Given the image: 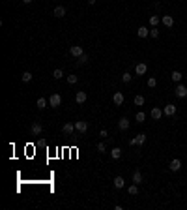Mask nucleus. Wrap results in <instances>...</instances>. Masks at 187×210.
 Here are the masks:
<instances>
[{"mask_svg": "<svg viewBox=\"0 0 187 210\" xmlns=\"http://www.w3.org/2000/svg\"><path fill=\"white\" fill-rule=\"evenodd\" d=\"M161 23H163L165 26H168V28H170L172 24H174V19H172L170 15H163V19H161Z\"/></svg>", "mask_w": 187, "mask_h": 210, "instance_id": "15", "label": "nucleus"}, {"mask_svg": "<svg viewBox=\"0 0 187 210\" xmlns=\"http://www.w3.org/2000/svg\"><path fill=\"white\" fill-rule=\"evenodd\" d=\"M135 139H137V145H144V143H146V135H144V133H139Z\"/></svg>", "mask_w": 187, "mask_h": 210, "instance_id": "24", "label": "nucleus"}, {"mask_svg": "<svg viewBox=\"0 0 187 210\" xmlns=\"http://www.w3.org/2000/svg\"><path fill=\"white\" fill-rule=\"evenodd\" d=\"M155 84H157V81H155L153 77H150V79H148V86H150V88H153Z\"/></svg>", "mask_w": 187, "mask_h": 210, "instance_id": "32", "label": "nucleus"}, {"mask_svg": "<svg viewBox=\"0 0 187 210\" xmlns=\"http://www.w3.org/2000/svg\"><path fill=\"white\" fill-rule=\"evenodd\" d=\"M123 186H125V180H123L122 176H116V178H114V188H116V190H122Z\"/></svg>", "mask_w": 187, "mask_h": 210, "instance_id": "13", "label": "nucleus"}, {"mask_svg": "<svg viewBox=\"0 0 187 210\" xmlns=\"http://www.w3.org/2000/svg\"><path fill=\"white\" fill-rule=\"evenodd\" d=\"M96 2H97V0H88V4H90V6H94Z\"/></svg>", "mask_w": 187, "mask_h": 210, "instance_id": "37", "label": "nucleus"}, {"mask_svg": "<svg viewBox=\"0 0 187 210\" xmlns=\"http://www.w3.org/2000/svg\"><path fill=\"white\" fill-rule=\"evenodd\" d=\"M118 128H120L122 131H125V130L129 128V118H125V116H123V118H120V120H118Z\"/></svg>", "mask_w": 187, "mask_h": 210, "instance_id": "8", "label": "nucleus"}, {"mask_svg": "<svg viewBox=\"0 0 187 210\" xmlns=\"http://www.w3.org/2000/svg\"><path fill=\"white\" fill-rule=\"evenodd\" d=\"M79 62H80V64H86V62H88V55H82V56H79Z\"/></svg>", "mask_w": 187, "mask_h": 210, "instance_id": "34", "label": "nucleus"}, {"mask_svg": "<svg viewBox=\"0 0 187 210\" xmlns=\"http://www.w3.org/2000/svg\"><path fill=\"white\" fill-rule=\"evenodd\" d=\"M168 169L170 171H180L182 169V161H180V159H172V161L168 163Z\"/></svg>", "mask_w": 187, "mask_h": 210, "instance_id": "9", "label": "nucleus"}, {"mask_svg": "<svg viewBox=\"0 0 187 210\" xmlns=\"http://www.w3.org/2000/svg\"><path fill=\"white\" fill-rule=\"evenodd\" d=\"M97 150H99L101 154H103V152H107V147H105L103 143H99V145H97Z\"/></svg>", "mask_w": 187, "mask_h": 210, "instance_id": "33", "label": "nucleus"}, {"mask_svg": "<svg viewBox=\"0 0 187 210\" xmlns=\"http://www.w3.org/2000/svg\"><path fill=\"white\" fill-rule=\"evenodd\" d=\"M99 135H101V137H107L109 131H107V130H101V131H99Z\"/></svg>", "mask_w": 187, "mask_h": 210, "instance_id": "36", "label": "nucleus"}, {"mask_svg": "<svg viewBox=\"0 0 187 210\" xmlns=\"http://www.w3.org/2000/svg\"><path fill=\"white\" fill-rule=\"evenodd\" d=\"M111 156H112V159H120V156H122V148L114 147V148L111 150Z\"/></svg>", "mask_w": 187, "mask_h": 210, "instance_id": "20", "label": "nucleus"}, {"mask_svg": "<svg viewBox=\"0 0 187 210\" xmlns=\"http://www.w3.org/2000/svg\"><path fill=\"white\" fill-rule=\"evenodd\" d=\"M75 128H77V131H79V133H84V131L88 130V124L84 122V120H79V122H75Z\"/></svg>", "mask_w": 187, "mask_h": 210, "instance_id": "6", "label": "nucleus"}, {"mask_svg": "<svg viewBox=\"0 0 187 210\" xmlns=\"http://www.w3.org/2000/svg\"><path fill=\"white\" fill-rule=\"evenodd\" d=\"M60 103H62V96L60 94H52L51 98H49V105H51V107H60Z\"/></svg>", "mask_w": 187, "mask_h": 210, "instance_id": "1", "label": "nucleus"}, {"mask_svg": "<svg viewBox=\"0 0 187 210\" xmlns=\"http://www.w3.org/2000/svg\"><path fill=\"white\" fill-rule=\"evenodd\" d=\"M77 81H79V77H77V75H68V83L69 84H75Z\"/></svg>", "mask_w": 187, "mask_h": 210, "instance_id": "29", "label": "nucleus"}, {"mask_svg": "<svg viewBox=\"0 0 187 210\" xmlns=\"http://www.w3.org/2000/svg\"><path fill=\"white\" fill-rule=\"evenodd\" d=\"M150 36H151V38H157V36H159V30H157V28L153 26V28L150 30Z\"/></svg>", "mask_w": 187, "mask_h": 210, "instance_id": "31", "label": "nucleus"}, {"mask_svg": "<svg viewBox=\"0 0 187 210\" xmlns=\"http://www.w3.org/2000/svg\"><path fill=\"white\" fill-rule=\"evenodd\" d=\"M21 81H23V83H30V81H32V73H30V72H24L23 75H21Z\"/></svg>", "mask_w": 187, "mask_h": 210, "instance_id": "21", "label": "nucleus"}, {"mask_svg": "<svg viewBox=\"0 0 187 210\" xmlns=\"http://www.w3.org/2000/svg\"><path fill=\"white\" fill-rule=\"evenodd\" d=\"M176 96H178V98H185L187 96V86L185 84H178V86H176Z\"/></svg>", "mask_w": 187, "mask_h": 210, "instance_id": "3", "label": "nucleus"}, {"mask_svg": "<svg viewBox=\"0 0 187 210\" xmlns=\"http://www.w3.org/2000/svg\"><path fill=\"white\" fill-rule=\"evenodd\" d=\"M133 182H135V184L144 182V178H142V173H140V171H135V173H133Z\"/></svg>", "mask_w": 187, "mask_h": 210, "instance_id": "17", "label": "nucleus"}, {"mask_svg": "<svg viewBox=\"0 0 187 210\" xmlns=\"http://www.w3.org/2000/svg\"><path fill=\"white\" fill-rule=\"evenodd\" d=\"M36 105H38V109H45V107L49 105V99H45V98H38Z\"/></svg>", "mask_w": 187, "mask_h": 210, "instance_id": "19", "label": "nucleus"}, {"mask_svg": "<svg viewBox=\"0 0 187 210\" xmlns=\"http://www.w3.org/2000/svg\"><path fill=\"white\" fill-rule=\"evenodd\" d=\"M163 113H165V115H167V116H174V115H176V105H172V103H168V105H165Z\"/></svg>", "mask_w": 187, "mask_h": 210, "instance_id": "4", "label": "nucleus"}, {"mask_svg": "<svg viewBox=\"0 0 187 210\" xmlns=\"http://www.w3.org/2000/svg\"><path fill=\"white\" fill-rule=\"evenodd\" d=\"M127 191H129V195H137V193H139V188H137V184H131Z\"/></svg>", "mask_w": 187, "mask_h": 210, "instance_id": "26", "label": "nucleus"}, {"mask_svg": "<svg viewBox=\"0 0 187 210\" xmlns=\"http://www.w3.org/2000/svg\"><path fill=\"white\" fill-rule=\"evenodd\" d=\"M150 115H151V118H153V120H159V118H161V115H163V111H161L159 107H153Z\"/></svg>", "mask_w": 187, "mask_h": 210, "instance_id": "12", "label": "nucleus"}, {"mask_svg": "<svg viewBox=\"0 0 187 210\" xmlns=\"http://www.w3.org/2000/svg\"><path fill=\"white\" fill-rule=\"evenodd\" d=\"M52 77H54V79H62V77H64V72H62V70H54V72H52Z\"/></svg>", "mask_w": 187, "mask_h": 210, "instance_id": "25", "label": "nucleus"}, {"mask_svg": "<svg viewBox=\"0 0 187 210\" xmlns=\"http://www.w3.org/2000/svg\"><path fill=\"white\" fill-rule=\"evenodd\" d=\"M146 70H148V66L144 62H140V64H137V68H135V72H137V75H144L146 73Z\"/></svg>", "mask_w": 187, "mask_h": 210, "instance_id": "10", "label": "nucleus"}, {"mask_svg": "<svg viewBox=\"0 0 187 210\" xmlns=\"http://www.w3.org/2000/svg\"><path fill=\"white\" fill-rule=\"evenodd\" d=\"M112 101H114V105H123V94L122 92H116L112 96Z\"/></svg>", "mask_w": 187, "mask_h": 210, "instance_id": "7", "label": "nucleus"}, {"mask_svg": "<svg viewBox=\"0 0 187 210\" xmlns=\"http://www.w3.org/2000/svg\"><path fill=\"white\" fill-rule=\"evenodd\" d=\"M159 21H161L159 15H151L150 17V24H151V26H157V24H159Z\"/></svg>", "mask_w": 187, "mask_h": 210, "instance_id": "22", "label": "nucleus"}, {"mask_svg": "<svg viewBox=\"0 0 187 210\" xmlns=\"http://www.w3.org/2000/svg\"><path fill=\"white\" fill-rule=\"evenodd\" d=\"M122 81H123V83H129V81H131V73H127V72H125V73L122 75Z\"/></svg>", "mask_w": 187, "mask_h": 210, "instance_id": "30", "label": "nucleus"}, {"mask_svg": "<svg viewBox=\"0 0 187 210\" xmlns=\"http://www.w3.org/2000/svg\"><path fill=\"white\" fill-rule=\"evenodd\" d=\"M129 147H137V139H135V137L129 139Z\"/></svg>", "mask_w": 187, "mask_h": 210, "instance_id": "35", "label": "nucleus"}, {"mask_svg": "<svg viewBox=\"0 0 187 210\" xmlns=\"http://www.w3.org/2000/svg\"><path fill=\"white\" fill-rule=\"evenodd\" d=\"M133 101H135V105H144V98H142V96H135Z\"/></svg>", "mask_w": 187, "mask_h": 210, "instance_id": "28", "label": "nucleus"}, {"mask_svg": "<svg viewBox=\"0 0 187 210\" xmlns=\"http://www.w3.org/2000/svg\"><path fill=\"white\" fill-rule=\"evenodd\" d=\"M170 79L174 81V83H180V81H182V73H180V72H172Z\"/></svg>", "mask_w": 187, "mask_h": 210, "instance_id": "23", "label": "nucleus"}, {"mask_svg": "<svg viewBox=\"0 0 187 210\" xmlns=\"http://www.w3.org/2000/svg\"><path fill=\"white\" fill-rule=\"evenodd\" d=\"M75 101H77V103H84V101H86V92H82V90H80V92H77V96H75Z\"/></svg>", "mask_w": 187, "mask_h": 210, "instance_id": "18", "label": "nucleus"}, {"mask_svg": "<svg viewBox=\"0 0 187 210\" xmlns=\"http://www.w3.org/2000/svg\"><path fill=\"white\" fill-rule=\"evenodd\" d=\"M69 53H71V56H75V58H79V56L84 55V51H82V47H80V45H73V47L69 49Z\"/></svg>", "mask_w": 187, "mask_h": 210, "instance_id": "2", "label": "nucleus"}, {"mask_svg": "<svg viewBox=\"0 0 187 210\" xmlns=\"http://www.w3.org/2000/svg\"><path fill=\"white\" fill-rule=\"evenodd\" d=\"M66 15V8H64V6H56V8H54V17H58V19H60V17H64Z\"/></svg>", "mask_w": 187, "mask_h": 210, "instance_id": "14", "label": "nucleus"}, {"mask_svg": "<svg viewBox=\"0 0 187 210\" xmlns=\"http://www.w3.org/2000/svg\"><path fill=\"white\" fill-rule=\"evenodd\" d=\"M137 36L139 38H146V36H150V30H148L146 26H139L137 28Z\"/></svg>", "mask_w": 187, "mask_h": 210, "instance_id": "11", "label": "nucleus"}, {"mask_svg": "<svg viewBox=\"0 0 187 210\" xmlns=\"http://www.w3.org/2000/svg\"><path fill=\"white\" fill-rule=\"evenodd\" d=\"M135 120H137V122H144V120H146V115H144V113H142V111H140V113H137V116H135Z\"/></svg>", "mask_w": 187, "mask_h": 210, "instance_id": "27", "label": "nucleus"}, {"mask_svg": "<svg viewBox=\"0 0 187 210\" xmlns=\"http://www.w3.org/2000/svg\"><path fill=\"white\" fill-rule=\"evenodd\" d=\"M77 128H75V124H71V122H68V124H64V128H62V131H64V135H71L73 131H75Z\"/></svg>", "mask_w": 187, "mask_h": 210, "instance_id": "5", "label": "nucleus"}, {"mask_svg": "<svg viewBox=\"0 0 187 210\" xmlns=\"http://www.w3.org/2000/svg\"><path fill=\"white\" fill-rule=\"evenodd\" d=\"M41 131H43V126H41L40 122H34V124H32V133H34V135H40Z\"/></svg>", "mask_w": 187, "mask_h": 210, "instance_id": "16", "label": "nucleus"}, {"mask_svg": "<svg viewBox=\"0 0 187 210\" xmlns=\"http://www.w3.org/2000/svg\"><path fill=\"white\" fill-rule=\"evenodd\" d=\"M23 2H24V4H30V2H32V0H23Z\"/></svg>", "mask_w": 187, "mask_h": 210, "instance_id": "38", "label": "nucleus"}]
</instances>
